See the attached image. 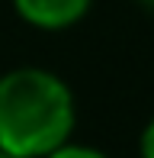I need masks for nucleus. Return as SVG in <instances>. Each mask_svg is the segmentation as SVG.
<instances>
[{"instance_id":"nucleus-4","label":"nucleus","mask_w":154,"mask_h":158,"mask_svg":"<svg viewBox=\"0 0 154 158\" xmlns=\"http://www.w3.org/2000/svg\"><path fill=\"white\" fill-rule=\"evenodd\" d=\"M138 158H154V116L144 123L141 135H138Z\"/></svg>"},{"instance_id":"nucleus-5","label":"nucleus","mask_w":154,"mask_h":158,"mask_svg":"<svg viewBox=\"0 0 154 158\" xmlns=\"http://www.w3.org/2000/svg\"><path fill=\"white\" fill-rule=\"evenodd\" d=\"M0 158H16V155H10V152H3V148H0Z\"/></svg>"},{"instance_id":"nucleus-1","label":"nucleus","mask_w":154,"mask_h":158,"mask_svg":"<svg viewBox=\"0 0 154 158\" xmlns=\"http://www.w3.org/2000/svg\"><path fill=\"white\" fill-rule=\"evenodd\" d=\"M77 100L61 74L19 64L0 74V148L16 158H45L71 142Z\"/></svg>"},{"instance_id":"nucleus-3","label":"nucleus","mask_w":154,"mask_h":158,"mask_svg":"<svg viewBox=\"0 0 154 158\" xmlns=\"http://www.w3.org/2000/svg\"><path fill=\"white\" fill-rule=\"evenodd\" d=\"M45 158H109V155L96 145H87V142H64Z\"/></svg>"},{"instance_id":"nucleus-2","label":"nucleus","mask_w":154,"mask_h":158,"mask_svg":"<svg viewBox=\"0 0 154 158\" xmlns=\"http://www.w3.org/2000/svg\"><path fill=\"white\" fill-rule=\"evenodd\" d=\"M13 13L42 32H64L90 13L93 0H10Z\"/></svg>"}]
</instances>
